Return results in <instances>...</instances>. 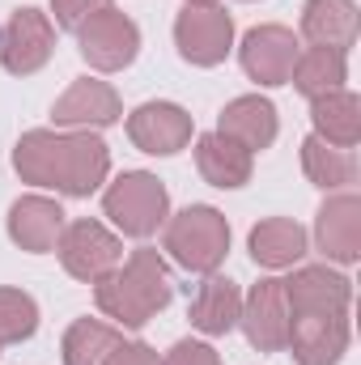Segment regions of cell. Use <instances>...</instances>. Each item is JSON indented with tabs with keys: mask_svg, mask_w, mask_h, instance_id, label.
Returning a JSON list of instances; mask_svg holds the SVG:
<instances>
[{
	"mask_svg": "<svg viewBox=\"0 0 361 365\" xmlns=\"http://www.w3.org/2000/svg\"><path fill=\"white\" fill-rule=\"evenodd\" d=\"M238 310H243V289L230 280V276H204V284L195 289L191 297V327L204 331V336H230L238 327Z\"/></svg>",
	"mask_w": 361,
	"mask_h": 365,
	"instance_id": "20",
	"label": "cell"
},
{
	"mask_svg": "<svg viewBox=\"0 0 361 365\" xmlns=\"http://www.w3.org/2000/svg\"><path fill=\"white\" fill-rule=\"evenodd\" d=\"M162 365H221V357L204 340H179V344H171V353L162 357Z\"/></svg>",
	"mask_w": 361,
	"mask_h": 365,
	"instance_id": "28",
	"label": "cell"
},
{
	"mask_svg": "<svg viewBox=\"0 0 361 365\" xmlns=\"http://www.w3.org/2000/svg\"><path fill=\"white\" fill-rule=\"evenodd\" d=\"M119 344H123L119 327H111L102 319H77L60 340V357H64V365H106Z\"/></svg>",
	"mask_w": 361,
	"mask_h": 365,
	"instance_id": "25",
	"label": "cell"
},
{
	"mask_svg": "<svg viewBox=\"0 0 361 365\" xmlns=\"http://www.w3.org/2000/svg\"><path fill=\"white\" fill-rule=\"evenodd\" d=\"M310 123L315 136H323L336 149H357L361 140V98L353 90H332L310 98Z\"/></svg>",
	"mask_w": 361,
	"mask_h": 365,
	"instance_id": "22",
	"label": "cell"
},
{
	"mask_svg": "<svg viewBox=\"0 0 361 365\" xmlns=\"http://www.w3.org/2000/svg\"><path fill=\"white\" fill-rule=\"evenodd\" d=\"M361 17L353 0H306L302 9V38L310 47H332V51H345L357 43Z\"/></svg>",
	"mask_w": 361,
	"mask_h": 365,
	"instance_id": "18",
	"label": "cell"
},
{
	"mask_svg": "<svg viewBox=\"0 0 361 365\" xmlns=\"http://www.w3.org/2000/svg\"><path fill=\"white\" fill-rule=\"evenodd\" d=\"M56 51V21L43 9H13L0 21V68L13 77H34Z\"/></svg>",
	"mask_w": 361,
	"mask_h": 365,
	"instance_id": "6",
	"label": "cell"
},
{
	"mask_svg": "<svg viewBox=\"0 0 361 365\" xmlns=\"http://www.w3.org/2000/svg\"><path fill=\"white\" fill-rule=\"evenodd\" d=\"M191 132H195V123L179 102H141L128 115V140L153 158H171V153L187 149Z\"/></svg>",
	"mask_w": 361,
	"mask_h": 365,
	"instance_id": "11",
	"label": "cell"
},
{
	"mask_svg": "<svg viewBox=\"0 0 361 365\" xmlns=\"http://www.w3.org/2000/svg\"><path fill=\"white\" fill-rule=\"evenodd\" d=\"M187 4H221V0H187Z\"/></svg>",
	"mask_w": 361,
	"mask_h": 365,
	"instance_id": "30",
	"label": "cell"
},
{
	"mask_svg": "<svg viewBox=\"0 0 361 365\" xmlns=\"http://www.w3.org/2000/svg\"><path fill=\"white\" fill-rule=\"evenodd\" d=\"M175 297V280L171 264L162 251L141 247L132 251L111 276H102L93 284V302L106 319H115L119 327H145L149 319H158Z\"/></svg>",
	"mask_w": 361,
	"mask_h": 365,
	"instance_id": "2",
	"label": "cell"
},
{
	"mask_svg": "<svg viewBox=\"0 0 361 365\" xmlns=\"http://www.w3.org/2000/svg\"><path fill=\"white\" fill-rule=\"evenodd\" d=\"M123 102L115 86L98 81V77H77L68 90L51 102V123L68 128V132H102L111 123H119Z\"/></svg>",
	"mask_w": 361,
	"mask_h": 365,
	"instance_id": "9",
	"label": "cell"
},
{
	"mask_svg": "<svg viewBox=\"0 0 361 365\" xmlns=\"http://www.w3.org/2000/svg\"><path fill=\"white\" fill-rule=\"evenodd\" d=\"M298 38L289 26H255L247 30L243 47H238V60H243V73L260 86H289V73H293V60H298Z\"/></svg>",
	"mask_w": 361,
	"mask_h": 365,
	"instance_id": "14",
	"label": "cell"
},
{
	"mask_svg": "<svg viewBox=\"0 0 361 365\" xmlns=\"http://www.w3.org/2000/svg\"><path fill=\"white\" fill-rule=\"evenodd\" d=\"M56 255L64 264V272L73 280H86V284H98L102 276H111L119 264H123V238L115 230H106L102 221H68L60 242H56Z\"/></svg>",
	"mask_w": 361,
	"mask_h": 365,
	"instance_id": "5",
	"label": "cell"
},
{
	"mask_svg": "<svg viewBox=\"0 0 361 365\" xmlns=\"http://www.w3.org/2000/svg\"><path fill=\"white\" fill-rule=\"evenodd\" d=\"M315 242L327 264H357L361 259V200L353 191H336L323 200L315 217Z\"/></svg>",
	"mask_w": 361,
	"mask_h": 365,
	"instance_id": "15",
	"label": "cell"
},
{
	"mask_svg": "<svg viewBox=\"0 0 361 365\" xmlns=\"http://www.w3.org/2000/svg\"><path fill=\"white\" fill-rule=\"evenodd\" d=\"M175 47L187 64L217 68L234 51V17L221 4H187L175 17Z\"/></svg>",
	"mask_w": 361,
	"mask_h": 365,
	"instance_id": "7",
	"label": "cell"
},
{
	"mask_svg": "<svg viewBox=\"0 0 361 365\" xmlns=\"http://www.w3.org/2000/svg\"><path fill=\"white\" fill-rule=\"evenodd\" d=\"M102 212L123 238H153L171 217V191L149 170H123L102 191Z\"/></svg>",
	"mask_w": 361,
	"mask_h": 365,
	"instance_id": "4",
	"label": "cell"
},
{
	"mask_svg": "<svg viewBox=\"0 0 361 365\" xmlns=\"http://www.w3.org/2000/svg\"><path fill=\"white\" fill-rule=\"evenodd\" d=\"M64 225H68V217H64L60 200H51V195H21L9 208V238L30 255L56 251Z\"/></svg>",
	"mask_w": 361,
	"mask_h": 365,
	"instance_id": "16",
	"label": "cell"
},
{
	"mask_svg": "<svg viewBox=\"0 0 361 365\" xmlns=\"http://www.w3.org/2000/svg\"><path fill=\"white\" fill-rule=\"evenodd\" d=\"M251 166H255V153H247L243 145H234L217 128L195 136V170H200L204 182H213L221 191H234V187L251 182Z\"/></svg>",
	"mask_w": 361,
	"mask_h": 365,
	"instance_id": "19",
	"label": "cell"
},
{
	"mask_svg": "<svg viewBox=\"0 0 361 365\" xmlns=\"http://www.w3.org/2000/svg\"><path fill=\"white\" fill-rule=\"evenodd\" d=\"M217 132L230 136L234 145H243L247 153H264L280 132V119L264 93H243V98L225 102V110L217 115Z\"/></svg>",
	"mask_w": 361,
	"mask_h": 365,
	"instance_id": "17",
	"label": "cell"
},
{
	"mask_svg": "<svg viewBox=\"0 0 361 365\" xmlns=\"http://www.w3.org/2000/svg\"><path fill=\"white\" fill-rule=\"evenodd\" d=\"M162 251L183 272L213 276L230 255V221L213 204H191L162 225Z\"/></svg>",
	"mask_w": 361,
	"mask_h": 365,
	"instance_id": "3",
	"label": "cell"
},
{
	"mask_svg": "<svg viewBox=\"0 0 361 365\" xmlns=\"http://www.w3.org/2000/svg\"><path fill=\"white\" fill-rule=\"evenodd\" d=\"M102 9H111V0H51V21L60 30H73L77 34L93 13H102Z\"/></svg>",
	"mask_w": 361,
	"mask_h": 365,
	"instance_id": "27",
	"label": "cell"
},
{
	"mask_svg": "<svg viewBox=\"0 0 361 365\" xmlns=\"http://www.w3.org/2000/svg\"><path fill=\"white\" fill-rule=\"evenodd\" d=\"M238 327L247 331L251 349L260 353H280L289 344V297H285V280H260L251 284V293L243 297L238 310Z\"/></svg>",
	"mask_w": 361,
	"mask_h": 365,
	"instance_id": "10",
	"label": "cell"
},
{
	"mask_svg": "<svg viewBox=\"0 0 361 365\" xmlns=\"http://www.w3.org/2000/svg\"><path fill=\"white\" fill-rule=\"evenodd\" d=\"M349 314H289V353L298 365H340L349 353Z\"/></svg>",
	"mask_w": 361,
	"mask_h": 365,
	"instance_id": "12",
	"label": "cell"
},
{
	"mask_svg": "<svg viewBox=\"0 0 361 365\" xmlns=\"http://www.w3.org/2000/svg\"><path fill=\"white\" fill-rule=\"evenodd\" d=\"M247 251L260 268L280 272V268H293L302 255H306V230L293 221V217H264L260 225H251L247 234Z\"/></svg>",
	"mask_w": 361,
	"mask_h": 365,
	"instance_id": "21",
	"label": "cell"
},
{
	"mask_svg": "<svg viewBox=\"0 0 361 365\" xmlns=\"http://www.w3.org/2000/svg\"><path fill=\"white\" fill-rule=\"evenodd\" d=\"M77 47H81V60L90 68H98V73H119L141 51V26L111 4V9L93 13L90 21L77 30Z\"/></svg>",
	"mask_w": 361,
	"mask_h": 365,
	"instance_id": "8",
	"label": "cell"
},
{
	"mask_svg": "<svg viewBox=\"0 0 361 365\" xmlns=\"http://www.w3.org/2000/svg\"><path fill=\"white\" fill-rule=\"evenodd\" d=\"M106 365H162V357H158L145 340H132V344L123 340V344L111 353V361H106Z\"/></svg>",
	"mask_w": 361,
	"mask_h": 365,
	"instance_id": "29",
	"label": "cell"
},
{
	"mask_svg": "<svg viewBox=\"0 0 361 365\" xmlns=\"http://www.w3.org/2000/svg\"><path fill=\"white\" fill-rule=\"evenodd\" d=\"M302 170L323 191H345L349 182H357V158H353V149H336L323 136H306L302 140Z\"/></svg>",
	"mask_w": 361,
	"mask_h": 365,
	"instance_id": "24",
	"label": "cell"
},
{
	"mask_svg": "<svg viewBox=\"0 0 361 365\" xmlns=\"http://www.w3.org/2000/svg\"><path fill=\"white\" fill-rule=\"evenodd\" d=\"M289 314H349L353 306V280L327 264H310L285 280Z\"/></svg>",
	"mask_w": 361,
	"mask_h": 365,
	"instance_id": "13",
	"label": "cell"
},
{
	"mask_svg": "<svg viewBox=\"0 0 361 365\" xmlns=\"http://www.w3.org/2000/svg\"><path fill=\"white\" fill-rule=\"evenodd\" d=\"M39 331V302L26 289H0V349L21 344Z\"/></svg>",
	"mask_w": 361,
	"mask_h": 365,
	"instance_id": "26",
	"label": "cell"
},
{
	"mask_svg": "<svg viewBox=\"0 0 361 365\" xmlns=\"http://www.w3.org/2000/svg\"><path fill=\"white\" fill-rule=\"evenodd\" d=\"M345 81H349V56L332 51V47H302L293 60V73H289V86L306 98L345 90Z\"/></svg>",
	"mask_w": 361,
	"mask_h": 365,
	"instance_id": "23",
	"label": "cell"
},
{
	"mask_svg": "<svg viewBox=\"0 0 361 365\" xmlns=\"http://www.w3.org/2000/svg\"><path fill=\"white\" fill-rule=\"evenodd\" d=\"M13 170L30 187H51L60 195H93L111 175V149L98 132L30 128L13 145Z\"/></svg>",
	"mask_w": 361,
	"mask_h": 365,
	"instance_id": "1",
	"label": "cell"
}]
</instances>
